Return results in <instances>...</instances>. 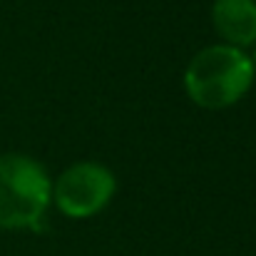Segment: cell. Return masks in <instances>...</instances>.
Here are the masks:
<instances>
[{"label":"cell","instance_id":"cell-1","mask_svg":"<svg viewBox=\"0 0 256 256\" xmlns=\"http://www.w3.org/2000/svg\"><path fill=\"white\" fill-rule=\"evenodd\" d=\"M254 68L252 60L229 45H216L202 50L186 68L184 87L189 97L202 107H226L234 104L252 85Z\"/></svg>","mask_w":256,"mask_h":256},{"label":"cell","instance_id":"cell-2","mask_svg":"<svg viewBox=\"0 0 256 256\" xmlns=\"http://www.w3.org/2000/svg\"><path fill=\"white\" fill-rule=\"evenodd\" d=\"M50 202V182L42 167L28 157H0V226L40 229Z\"/></svg>","mask_w":256,"mask_h":256},{"label":"cell","instance_id":"cell-3","mask_svg":"<svg viewBox=\"0 0 256 256\" xmlns=\"http://www.w3.org/2000/svg\"><path fill=\"white\" fill-rule=\"evenodd\" d=\"M114 192L112 172L82 162L65 172L55 184V204L68 216H90L100 212Z\"/></svg>","mask_w":256,"mask_h":256},{"label":"cell","instance_id":"cell-4","mask_svg":"<svg viewBox=\"0 0 256 256\" xmlns=\"http://www.w3.org/2000/svg\"><path fill=\"white\" fill-rule=\"evenodd\" d=\"M214 25L229 42L249 45L256 40V2L254 0H216L212 10Z\"/></svg>","mask_w":256,"mask_h":256}]
</instances>
